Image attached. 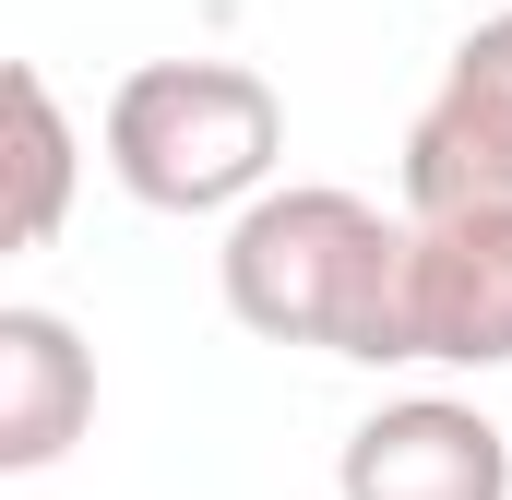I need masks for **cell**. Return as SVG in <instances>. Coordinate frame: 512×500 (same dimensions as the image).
Masks as SVG:
<instances>
[{"instance_id":"cell-2","label":"cell","mask_w":512,"mask_h":500,"mask_svg":"<svg viewBox=\"0 0 512 500\" xmlns=\"http://www.w3.org/2000/svg\"><path fill=\"white\" fill-rule=\"evenodd\" d=\"M286 96L251 60H143L108 96V179L143 215H239L274 191Z\"/></svg>"},{"instance_id":"cell-1","label":"cell","mask_w":512,"mask_h":500,"mask_svg":"<svg viewBox=\"0 0 512 500\" xmlns=\"http://www.w3.org/2000/svg\"><path fill=\"white\" fill-rule=\"evenodd\" d=\"M215 286L262 346H322V358H358V370L417 358V334H405V227L382 203L334 191V179L251 191L227 215Z\"/></svg>"},{"instance_id":"cell-6","label":"cell","mask_w":512,"mask_h":500,"mask_svg":"<svg viewBox=\"0 0 512 500\" xmlns=\"http://www.w3.org/2000/svg\"><path fill=\"white\" fill-rule=\"evenodd\" d=\"M96 417V358L60 310L12 298L0 310V477H48Z\"/></svg>"},{"instance_id":"cell-3","label":"cell","mask_w":512,"mask_h":500,"mask_svg":"<svg viewBox=\"0 0 512 500\" xmlns=\"http://www.w3.org/2000/svg\"><path fill=\"white\" fill-rule=\"evenodd\" d=\"M405 334L441 370H512V203L405 215Z\"/></svg>"},{"instance_id":"cell-4","label":"cell","mask_w":512,"mask_h":500,"mask_svg":"<svg viewBox=\"0 0 512 500\" xmlns=\"http://www.w3.org/2000/svg\"><path fill=\"white\" fill-rule=\"evenodd\" d=\"M512 203V12L465 24L441 60V96L405 131V215Z\"/></svg>"},{"instance_id":"cell-5","label":"cell","mask_w":512,"mask_h":500,"mask_svg":"<svg viewBox=\"0 0 512 500\" xmlns=\"http://www.w3.org/2000/svg\"><path fill=\"white\" fill-rule=\"evenodd\" d=\"M334 500H512V441L465 393H405L346 429Z\"/></svg>"},{"instance_id":"cell-7","label":"cell","mask_w":512,"mask_h":500,"mask_svg":"<svg viewBox=\"0 0 512 500\" xmlns=\"http://www.w3.org/2000/svg\"><path fill=\"white\" fill-rule=\"evenodd\" d=\"M0 108H12V250H48L60 215H72V167H84V143H72V120H60V96H48L36 60L0 72Z\"/></svg>"}]
</instances>
